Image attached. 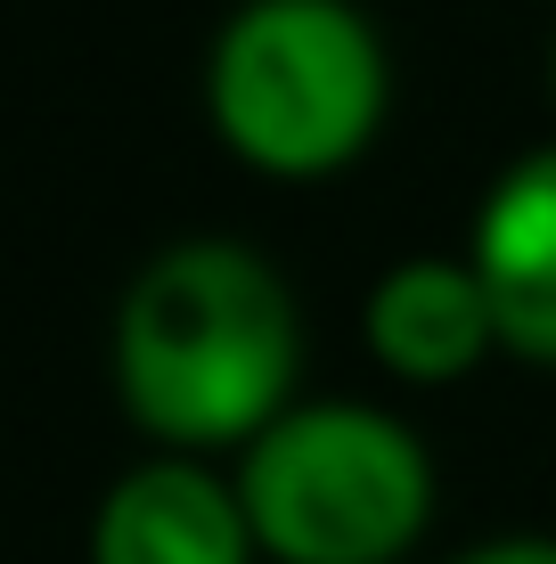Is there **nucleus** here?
Masks as SVG:
<instances>
[{
  "label": "nucleus",
  "instance_id": "f257e3e1",
  "mask_svg": "<svg viewBox=\"0 0 556 564\" xmlns=\"http://www.w3.org/2000/svg\"><path fill=\"white\" fill-rule=\"evenodd\" d=\"M115 377L148 434L238 442L279 425L295 377V303L246 246H172L140 270L115 327Z\"/></svg>",
  "mask_w": 556,
  "mask_h": 564
},
{
  "label": "nucleus",
  "instance_id": "423d86ee",
  "mask_svg": "<svg viewBox=\"0 0 556 564\" xmlns=\"http://www.w3.org/2000/svg\"><path fill=\"white\" fill-rule=\"evenodd\" d=\"M369 344L393 377L443 384V377H467L500 344V327H491V303L467 262H401L369 295Z\"/></svg>",
  "mask_w": 556,
  "mask_h": 564
},
{
  "label": "nucleus",
  "instance_id": "7ed1b4c3",
  "mask_svg": "<svg viewBox=\"0 0 556 564\" xmlns=\"http://www.w3.org/2000/svg\"><path fill=\"white\" fill-rule=\"evenodd\" d=\"M426 451L360 401H319L262 425L238 508L286 564H393L426 523Z\"/></svg>",
  "mask_w": 556,
  "mask_h": 564
},
{
  "label": "nucleus",
  "instance_id": "0eeeda50",
  "mask_svg": "<svg viewBox=\"0 0 556 564\" xmlns=\"http://www.w3.org/2000/svg\"><path fill=\"white\" fill-rule=\"evenodd\" d=\"M458 564H556V540H491V549H475Z\"/></svg>",
  "mask_w": 556,
  "mask_h": 564
},
{
  "label": "nucleus",
  "instance_id": "39448f33",
  "mask_svg": "<svg viewBox=\"0 0 556 564\" xmlns=\"http://www.w3.org/2000/svg\"><path fill=\"white\" fill-rule=\"evenodd\" d=\"M246 523L238 491H221L197 466H140L107 491L90 564H246Z\"/></svg>",
  "mask_w": 556,
  "mask_h": 564
},
{
  "label": "nucleus",
  "instance_id": "6e6552de",
  "mask_svg": "<svg viewBox=\"0 0 556 564\" xmlns=\"http://www.w3.org/2000/svg\"><path fill=\"white\" fill-rule=\"evenodd\" d=\"M548 74H556V57H548Z\"/></svg>",
  "mask_w": 556,
  "mask_h": 564
},
{
  "label": "nucleus",
  "instance_id": "f03ea898",
  "mask_svg": "<svg viewBox=\"0 0 556 564\" xmlns=\"http://www.w3.org/2000/svg\"><path fill=\"white\" fill-rule=\"evenodd\" d=\"M214 123L254 172L319 181L385 123V50L344 0H254L214 50Z\"/></svg>",
  "mask_w": 556,
  "mask_h": 564
},
{
  "label": "nucleus",
  "instance_id": "20e7f679",
  "mask_svg": "<svg viewBox=\"0 0 556 564\" xmlns=\"http://www.w3.org/2000/svg\"><path fill=\"white\" fill-rule=\"evenodd\" d=\"M475 286L491 303L500 344L556 368V148L500 172L483 221H475Z\"/></svg>",
  "mask_w": 556,
  "mask_h": 564
}]
</instances>
